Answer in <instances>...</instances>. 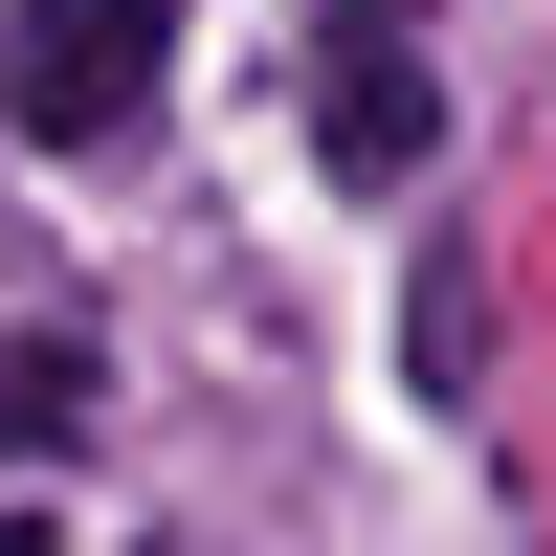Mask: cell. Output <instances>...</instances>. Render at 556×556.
I'll return each instance as SVG.
<instances>
[{"label": "cell", "instance_id": "1", "mask_svg": "<svg viewBox=\"0 0 556 556\" xmlns=\"http://www.w3.org/2000/svg\"><path fill=\"white\" fill-rule=\"evenodd\" d=\"M0 112L45 156H112L156 112V0H0Z\"/></svg>", "mask_w": 556, "mask_h": 556}, {"label": "cell", "instance_id": "2", "mask_svg": "<svg viewBox=\"0 0 556 556\" xmlns=\"http://www.w3.org/2000/svg\"><path fill=\"white\" fill-rule=\"evenodd\" d=\"M312 156H334L356 201H401V178L445 156V89H424V45H401V23H356L334 67H312Z\"/></svg>", "mask_w": 556, "mask_h": 556}, {"label": "cell", "instance_id": "3", "mask_svg": "<svg viewBox=\"0 0 556 556\" xmlns=\"http://www.w3.org/2000/svg\"><path fill=\"white\" fill-rule=\"evenodd\" d=\"M89 401H112V379H89V334H0V468H67Z\"/></svg>", "mask_w": 556, "mask_h": 556}]
</instances>
